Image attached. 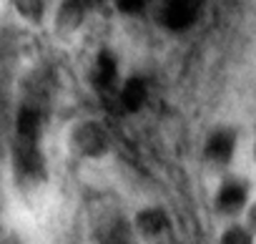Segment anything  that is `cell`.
Masks as SVG:
<instances>
[{
	"label": "cell",
	"instance_id": "6da1fadb",
	"mask_svg": "<svg viewBox=\"0 0 256 244\" xmlns=\"http://www.w3.org/2000/svg\"><path fill=\"white\" fill-rule=\"evenodd\" d=\"M66 146L73 159L86 161V164H98L110 156L113 151V134L100 118L83 116L73 121L68 134H66Z\"/></svg>",
	"mask_w": 256,
	"mask_h": 244
},
{
	"label": "cell",
	"instance_id": "7a4b0ae2",
	"mask_svg": "<svg viewBox=\"0 0 256 244\" xmlns=\"http://www.w3.org/2000/svg\"><path fill=\"white\" fill-rule=\"evenodd\" d=\"M251 201V184L238 174H224L214 191V211L224 219H238Z\"/></svg>",
	"mask_w": 256,
	"mask_h": 244
},
{
	"label": "cell",
	"instance_id": "3957f363",
	"mask_svg": "<svg viewBox=\"0 0 256 244\" xmlns=\"http://www.w3.org/2000/svg\"><path fill=\"white\" fill-rule=\"evenodd\" d=\"M108 98L113 101L116 111H120L123 116L141 113V111L148 106L151 83H148V78L141 76V73H123L120 81L116 83V88L108 93Z\"/></svg>",
	"mask_w": 256,
	"mask_h": 244
},
{
	"label": "cell",
	"instance_id": "277c9868",
	"mask_svg": "<svg viewBox=\"0 0 256 244\" xmlns=\"http://www.w3.org/2000/svg\"><path fill=\"white\" fill-rule=\"evenodd\" d=\"M238 149V131L234 126H214L201 144V159L211 169H228Z\"/></svg>",
	"mask_w": 256,
	"mask_h": 244
},
{
	"label": "cell",
	"instance_id": "5b68a950",
	"mask_svg": "<svg viewBox=\"0 0 256 244\" xmlns=\"http://www.w3.org/2000/svg\"><path fill=\"white\" fill-rule=\"evenodd\" d=\"M201 11V0H156L154 16L161 23V28L171 33H184L196 26Z\"/></svg>",
	"mask_w": 256,
	"mask_h": 244
},
{
	"label": "cell",
	"instance_id": "8992f818",
	"mask_svg": "<svg viewBox=\"0 0 256 244\" xmlns=\"http://www.w3.org/2000/svg\"><path fill=\"white\" fill-rule=\"evenodd\" d=\"M123 76V68H120V56L113 51V48H98L93 56H90V63H88V83L96 93H103L108 96L116 83L120 81Z\"/></svg>",
	"mask_w": 256,
	"mask_h": 244
},
{
	"label": "cell",
	"instance_id": "52a82bcc",
	"mask_svg": "<svg viewBox=\"0 0 256 244\" xmlns=\"http://www.w3.org/2000/svg\"><path fill=\"white\" fill-rule=\"evenodd\" d=\"M134 231L144 241H158L171 231V214L161 204H141L131 216Z\"/></svg>",
	"mask_w": 256,
	"mask_h": 244
},
{
	"label": "cell",
	"instance_id": "ba28073f",
	"mask_svg": "<svg viewBox=\"0 0 256 244\" xmlns=\"http://www.w3.org/2000/svg\"><path fill=\"white\" fill-rule=\"evenodd\" d=\"M8 8L30 28H40L53 18V0H8Z\"/></svg>",
	"mask_w": 256,
	"mask_h": 244
},
{
	"label": "cell",
	"instance_id": "9c48e42d",
	"mask_svg": "<svg viewBox=\"0 0 256 244\" xmlns=\"http://www.w3.org/2000/svg\"><path fill=\"white\" fill-rule=\"evenodd\" d=\"M216 244H256V234L238 219H228V224L221 229Z\"/></svg>",
	"mask_w": 256,
	"mask_h": 244
},
{
	"label": "cell",
	"instance_id": "30bf717a",
	"mask_svg": "<svg viewBox=\"0 0 256 244\" xmlns=\"http://www.w3.org/2000/svg\"><path fill=\"white\" fill-rule=\"evenodd\" d=\"M120 18H144L154 11L156 0H106Z\"/></svg>",
	"mask_w": 256,
	"mask_h": 244
},
{
	"label": "cell",
	"instance_id": "8fae6325",
	"mask_svg": "<svg viewBox=\"0 0 256 244\" xmlns=\"http://www.w3.org/2000/svg\"><path fill=\"white\" fill-rule=\"evenodd\" d=\"M241 216H244V224L256 234V199H251V201H248V206L244 209V214H241Z\"/></svg>",
	"mask_w": 256,
	"mask_h": 244
},
{
	"label": "cell",
	"instance_id": "7c38bea8",
	"mask_svg": "<svg viewBox=\"0 0 256 244\" xmlns=\"http://www.w3.org/2000/svg\"><path fill=\"white\" fill-rule=\"evenodd\" d=\"M251 154H254V161H256V136H254V149H251Z\"/></svg>",
	"mask_w": 256,
	"mask_h": 244
}]
</instances>
